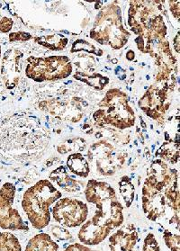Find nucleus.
Returning a JSON list of instances; mask_svg holds the SVG:
<instances>
[{
	"mask_svg": "<svg viewBox=\"0 0 180 251\" xmlns=\"http://www.w3.org/2000/svg\"><path fill=\"white\" fill-rule=\"evenodd\" d=\"M138 232L133 224H127L109 237L111 251H134Z\"/></svg>",
	"mask_w": 180,
	"mask_h": 251,
	"instance_id": "nucleus-13",
	"label": "nucleus"
},
{
	"mask_svg": "<svg viewBox=\"0 0 180 251\" xmlns=\"http://www.w3.org/2000/svg\"><path fill=\"white\" fill-rule=\"evenodd\" d=\"M31 38H32V35L30 33H25V32L13 33L9 35V40L12 43H14V42H27Z\"/></svg>",
	"mask_w": 180,
	"mask_h": 251,
	"instance_id": "nucleus-27",
	"label": "nucleus"
},
{
	"mask_svg": "<svg viewBox=\"0 0 180 251\" xmlns=\"http://www.w3.org/2000/svg\"><path fill=\"white\" fill-rule=\"evenodd\" d=\"M16 186L6 183L0 188V228L11 230H29L18 210L13 208Z\"/></svg>",
	"mask_w": 180,
	"mask_h": 251,
	"instance_id": "nucleus-10",
	"label": "nucleus"
},
{
	"mask_svg": "<svg viewBox=\"0 0 180 251\" xmlns=\"http://www.w3.org/2000/svg\"><path fill=\"white\" fill-rule=\"evenodd\" d=\"M99 107L94 114V119L99 125H110L122 130L134 125V112L129 105L126 94L119 89L109 90L99 103Z\"/></svg>",
	"mask_w": 180,
	"mask_h": 251,
	"instance_id": "nucleus-6",
	"label": "nucleus"
},
{
	"mask_svg": "<svg viewBox=\"0 0 180 251\" xmlns=\"http://www.w3.org/2000/svg\"><path fill=\"white\" fill-rule=\"evenodd\" d=\"M160 158L162 160L169 161V163L176 164L179 161L180 151H179V142H165L159 150Z\"/></svg>",
	"mask_w": 180,
	"mask_h": 251,
	"instance_id": "nucleus-22",
	"label": "nucleus"
},
{
	"mask_svg": "<svg viewBox=\"0 0 180 251\" xmlns=\"http://www.w3.org/2000/svg\"><path fill=\"white\" fill-rule=\"evenodd\" d=\"M26 74L34 81H52L63 79L72 73V65L66 56L29 57Z\"/></svg>",
	"mask_w": 180,
	"mask_h": 251,
	"instance_id": "nucleus-7",
	"label": "nucleus"
},
{
	"mask_svg": "<svg viewBox=\"0 0 180 251\" xmlns=\"http://www.w3.org/2000/svg\"><path fill=\"white\" fill-rule=\"evenodd\" d=\"M59 245L47 233H39L28 241L26 251H58Z\"/></svg>",
	"mask_w": 180,
	"mask_h": 251,
	"instance_id": "nucleus-16",
	"label": "nucleus"
},
{
	"mask_svg": "<svg viewBox=\"0 0 180 251\" xmlns=\"http://www.w3.org/2000/svg\"><path fill=\"white\" fill-rule=\"evenodd\" d=\"M64 251H99L91 250L90 248H88L84 244H79V243H75V244H71Z\"/></svg>",
	"mask_w": 180,
	"mask_h": 251,
	"instance_id": "nucleus-29",
	"label": "nucleus"
},
{
	"mask_svg": "<svg viewBox=\"0 0 180 251\" xmlns=\"http://www.w3.org/2000/svg\"><path fill=\"white\" fill-rule=\"evenodd\" d=\"M88 202L97 206V211L90 221L111 230L119 228L124 223V207L119 202L115 189L104 181L90 179L85 189Z\"/></svg>",
	"mask_w": 180,
	"mask_h": 251,
	"instance_id": "nucleus-3",
	"label": "nucleus"
},
{
	"mask_svg": "<svg viewBox=\"0 0 180 251\" xmlns=\"http://www.w3.org/2000/svg\"><path fill=\"white\" fill-rule=\"evenodd\" d=\"M74 77L86 83L88 86H91L93 88L99 89V90H102L109 83V79L106 76H102V75L97 74V73L94 74L93 76H89L86 73L77 72Z\"/></svg>",
	"mask_w": 180,
	"mask_h": 251,
	"instance_id": "nucleus-19",
	"label": "nucleus"
},
{
	"mask_svg": "<svg viewBox=\"0 0 180 251\" xmlns=\"http://www.w3.org/2000/svg\"><path fill=\"white\" fill-rule=\"evenodd\" d=\"M50 230H51V234L53 235L57 240H69L72 239L71 232L68 229L63 228V227H60V226H58V225H54V226H51V228Z\"/></svg>",
	"mask_w": 180,
	"mask_h": 251,
	"instance_id": "nucleus-26",
	"label": "nucleus"
},
{
	"mask_svg": "<svg viewBox=\"0 0 180 251\" xmlns=\"http://www.w3.org/2000/svg\"><path fill=\"white\" fill-rule=\"evenodd\" d=\"M49 139V133L44 131L35 118L14 115L0 122V149L6 151L26 149L31 151L37 142Z\"/></svg>",
	"mask_w": 180,
	"mask_h": 251,
	"instance_id": "nucleus-2",
	"label": "nucleus"
},
{
	"mask_svg": "<svg viewBox=\"0 0 180 251\" xmlns=\"http://www.w3.org/2000/svg\"><path fill=\"white\" fill-rule=\"evenodd\" d=\"M79 50H85L87 52L100 56L99 52L97 51V48L94 46L93 44H89V43H87L86 41H83V40L76 41L72 45L71 51L73 53V52H77V51H79Z\"/></svg>",
	"mask_w": 180,
	"mask_h": 251,
	"instance_id": "nucleus-24",
	"label": "nucleus"
},
{
	"mask_svg": "<svg viewBox=\"0 0 180 251\" xmlns=\"http://www.w3.org/2000/svg\"><path fill=\"white\" fill-rule=\"evenodd\" d=\"M13 20L9 17H2L0 19V32L1 33H8L11 31L13 26Z\"/></svg>",
	"mask_w": 180,
	"mask_h": 251,
	"instance_id": "nucleus-28",
	"label": "nucleus"
},
{
	"mask_svg": "<svg viewBox=\"0 0 180 251\" xmlns=\"http://www.w3.org/2000/svg\"><path fill=\"white\" fill-rule=\"evenodd\" d=\"M142 209L152 222L162 218L169 210L173 212L169 224L180 228L179 173L161 159L154 160L148 169L142 188Z\"/></svg>",
	"mask_w": 180,
	"mask_h": 251,
	"instance_id": "nucleus-1",
	"label": "nucleus"
},
{
	"mask_svg": "<svg viewBox=\"0 0 180 251\" xmlns=\"http://www.w3.org/2000/svg\"><path fill=\"white\" fill-rule=\"evenodd\" d=\"M142 251H160V247L153 233H148L144 239Z\"/></svg>",
	"mask_w": 180,
	"mask_h": 251,
	"instance_id": "nucleus-25",
	"label": "nucleus"
},
{
	"mask_svg": "<svg viewBox=\"0 0 180 251\" xmlns=\"http://www.w3.org/2000/svg\"><path fill=\"white\" fill-rule=\"evenodd\" d=\"M90 161L96 158L97 170L100 175L113 176L117 173L126 163L127 153L115 149L112 143L100 142L94 144L88 151Z\"/></svg>",
	"mask_w": 180,
	"mask_h": 251,
	"instance_id": "nucleus-8",
	"label": "nucleus"
},
{
	"mask_svg": "<svg viewBox=\"0 0 180 251\" xmlns=\"http://www.w3.org/2000/svg\"><path fill=\"white\" fill-rule=\"evenodd\" d=\"M119 191L121 196L124 198L126 207H130L134 199V186L131 183L130 177L126 176L121 178L119 182Z\"/></svg>",
	"mask_w": 180,
	"mask_h": 251,
	"instance_id": "nucleus-21",
	"label": "nucleus"
},
{
	"mask_svg": "<svg viewBox=\"0 0 180 251\" xmlns=\"http://www.w3.org/2000/svg\"><path fill=\"white\" fill-rule=\"evenodd\" d=\"M0 251H22L20 241L11 232H0Z\"/></svg>",
	"mask_w": 180,
	"mask_h": 251,
	"instance_id": "nucleus-20",
	"label": "nucleus"
},
{
	"mask_svg": "<svg viewBox=\"0 0 180 251\" xmlns=\"http://www.w3.org/2000/svg\"><path fill=\"white\" fill-rule=\"evenodd\" d=\"M67 166L73 174L86 178L89 175L90 167L87 159L80 153H73L67 159Z\"/></svg>",
	"mask_w": 180,
	"mask_h": 251,
	"instance_id": "nucleus-17",
	"label": "nucleus"
},
{
	"mask_svg": "<svg viewBox=\"0 0 180 251\" xmlns=\"http://www.w3.org/2000/svg\"><path fill=\"white\" fill-rule=\"evenodd\" d=\"M112 230L108 228L88 220L82 224L77 237L84 245H99L109 236Z\"/></svg>",
	"mask_w": 180,
	"mask_h": 251,
	"instance_id": "nucleus-14",
	"label": "nucleus"
},
{
	"mask_svg": "<svg viewBox=\"0 0 180 251\" xmlns=\"http://www.w3.org/2000/svg\"><path fill=\"white\" fill-rule=\"evenodd\" d=\"M170 11L178 20H180V1H169Z\"/></svg>",
	"mask_w": 180,
	"mask_h": 251,
	"instance_id": "nucleus-30",
	"label": "nucleus"
},
{
	"mask_svg": "<svg viewBox=\"0 0 180 251\" xmlns=\"http://www.w3.org/2000/svg\"><path fill=\"white\" fill-rule=\"evenodd\" d=\"M174 46L176 51L180 53V33H178V35L175 37Z\"/></svg>",
	"mask_w": 180,
	"mask_h": 251,
	"instance_id": "nucleus-31",
	"label": "nucleus"
},
{
	"mask_svg": "<svg viewBox=\"0 0 180 251\" xmlns=\"http://www.w3.org/2000/svg\"><path fill=\"white\" fill-rule=\"evenodd\" d=\"M61 192L48 179L38 181L28 188L24 194L22 207L33 228L43 229L49 225L50 207L61 198Z\"/></svg>",
	"mask_w": 180,
	"mask_h": 251,
	"instance_id": "nucleus-4",
	"label": "nucleus"
},
{
	"mask_svg": "<svg viewBox=\"0 0 180 251\" xmlns=\"http://www.w3.org/2000/svg\"><path fill=\"white\" fill-rule=\"evenodd\" d=\"M126 58L128 60H132L134 59V52L133 50H129L127 53H126Z\"/></svg>",
	"mask_w": 180,
	"mask_h": 251,
	"instance_id": "nucleus-32",
	"label": "nucleus"
},
{
	"mask_svg": "<svg viewBox=\"0 0 180 251\" xmlns=\"http://www.w3.org/2000/svg\"><path fill=\"white\" fill-rule=\"evenodd\" d=\"M0 58H1V46H0Z\"/></svg>",
	"mask_w": 180,
	"mask_h": 251,
	"instance_id": "nucleus-33",
	"label": "nucleus"
},
{
	"mask_svg": "<svg viewBox=\"0 0 180 251\" xmlns=\"http://www.w3.org/2000/svg\"><path fill=\"white\" fill-rule=\"evenodd\" d=\"M49 177L51 180L53 181L60 188L68 193L75 194L82 191V182L73 179L71 176H69L63 166H60L58 169L51 171Z\"/></svg>",
	"mask_w": 180,
	"mask_h": 251,
	"instance_id": "nucleus-15",
	"label": "nucleus"
},
{
	"mask_svg": "<svg viewBox=\"0 0 180 251\" xmlns=\"http://www.w3.org/2000/svg\"><path fill=\"white\" fill-rule=\"evenodd\" d=\"M163 240L170 251H180V235L174 234L168 229H164Z\"/></svg>",
	"mask_w": 180,
	"mask_h": 251,
	"instance_id": "nucleus-23",
	"label": "nucleus"
},
{
	"mask_svg": "<svg viewBox=\"0 0 180 251\" xmlns=\"http://www.w3.org/2000/svg\"><path fill=\"white\" fill-rule=\"evenodd\" d=\"M35 43L43 45L45 48H48L51 50H62L68 44L69 40L62 34H49L43 35L34 39Z\"/></svg>",
	"mask_w": 180,
	"mask_h": 251,
	"instance_id": "nucleus-18",
	"label": "nucleus"
},
{
	"mask_svg": "<svg viewBox=\"0 0 180 251\" xmlns=\"http://www.w3.org/2000/svg\"><path fill=\"white\" fill-rule=\"evenodd\" d=\"M167 99V88L153 86L143 96L139 105L147 115L155 120L163 121L165 115V101Z\"/></svg>",
	"mask_w": 180,
	"mask_h": 251,
	"instance_id": "nucleus-11",
	"label": "nucleus"
},
{
	"mask_svg": "<svg viewBox=\"0 0 180 251\" xmlns=\"http://www.w3.org/2000/svg\"><path fill=\"white\" fill-rule=\"evenodd\" d=\"M24 56L19 50H7L2 60L1 76L7 89L16 88L19 81L22 65L20 60Z\"/></svg>",
	"mask_w": 180,
	"mask_h": 251,
	"instance_id": "nucleus-12",
	"label": "nucleus"
},
{
	"mask_svg": "<svg viewBox=\"0 0 180 251\" xmlns=\"http://www.w3.org/2000/svg\"><path fill=\"white\" fill-rule=\"evenodd\" d=\"M52 215L57 223L67 228L81 226L87 221L88 207L82 201L73 198H60L52 208Z\"/></svg>",
	"mask_w": 180,
	"mask_h": 251,
	"instance_id": "nucleus-9",
	"label": "nucleus"
},
{
	"mask_svg": "<svg viewBox=\"0 0 180 251\" xmlns=\"http://www.w3.org/2000/svg\"><path fill=\"white\" fill-rule=\"evenodd\" d=\"M90 37L115 50L121 49L127 44L130 33L123 27L119 6L109 5L102 8L90 31Z\"/></svg>",
	"mask_w": 180,
	"mask_h": 251,
	"instance_id": "nucleus-5",
	"label": "nucleus"
}]
</instances>
